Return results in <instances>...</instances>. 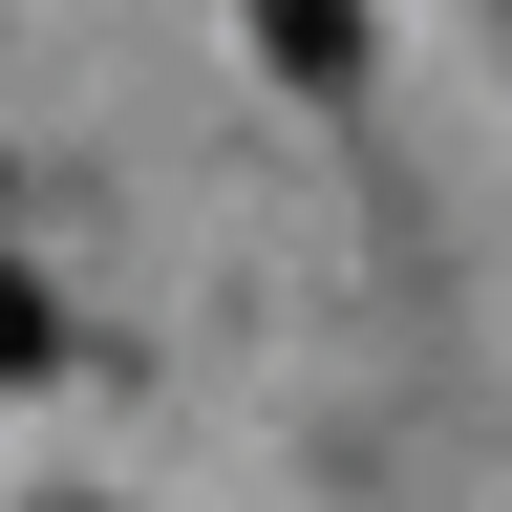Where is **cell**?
<instances>
[{
	"label": "cell",
	"instance_id": "6da1fadb",
	"mask_svg": "<svg viewBox=\"0 0 512 512\" xmlns=\"http://www.w3.org/2000/svg\"><path fill=\"white\" fill-rule=\"evenodd\" d=\"M256 64L278 86H363V0H256Z\"/></svg>",
	"mask_w": 512,
	"mask_h": 512
},
{
	"label": "cell",
	"instance_id": "7a4b0ae2",
	"mask_svg": "<svg viewBox=\"0 0 512 512\" xmlns=\"http://www.w3.org/2000/svg\"><path fill=\"white\" fill-rule=\"evenodd\" d=\"M43 342H64V320H43V278H22V256H0V384H43Z\"/></svg>",
	"mask_w": 512,
	"mask_h": 512
},
{
	"label": "cell",
	"instance_id": "3957f363",
	"mask_svg": "<svg viewBox=\"0 0 512 512\" xmlns=\"http://www.w3.org/2000/svg\"><path fill=\"white\" fill-rule=\"evenodd\" d=\"M0 192H22V171H0Z\"/></svg>",
	"mask_w": 512,
	"mask_h": 512
},
{
	"label": "cell",
	"instance_id": "277c9868",
	"mask_svg": "<svg viewBox=\"0 0 512 512\" xmlns=\"http://www.w3.org/2000/svg\"><path fill=\"white\" fill-rule=\"evenodd\" d=\"M64 512H86V491H64Z\"/></svg>",
	"mask_w": 512,
	"mask_h": 512
}]
</instances>
